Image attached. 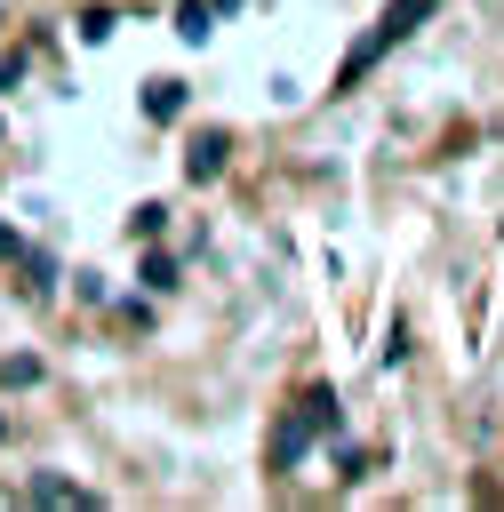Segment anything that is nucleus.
I'll return each mask as SVG.
<instances>
[{
  "label": "nucleus",
  "instance_id": "ddd939ff",
  "mask_svg": "<svg viewBox=\"0 0 504 512\" xmlns=\"http://www.w3.org/2000/svg\"><path fill=\"white\" fill-rule=\"evenodd\" d=\"M0 432H8V416H0Z\"/></svg>",
  "mask_w": 504,
  "mask_h": 512
},
{
  "label": "nucleus",
  "instance_id": "7ed1b4c3",
  "mask_svg": "<svg viewBox=\"0 0 504 512\" xmlns=\"http://www.w3.org/2000/svg\"><path fill=\"white\" fill-rule=\"evenodd\" d=\"M24 504H64V512H96V496H88V488H72V480H56V472H40V480L24 488Z\"/></svg>",
  "mask_w": 504,
  "mask_h": 512
},
{
  "label": "nucleus",
  "instance_id": "423d86ee",
  "mask_svg": "<svg viewBox=\"0 0 504 512\" xmlns=\"http://www.w3.org/2000/svg\"><path fill=\"white\" fill-rule=\"evenodd\" d=\"M176 32H184V40H208V32H216V0H184V8H176Z\"/></svg>",
  "mask_w": 504,
  "mask_h": 512
},
{
  "label": "nucleus",
  "instance_id": "9b49d317",
  "mask_svg": "<svg viewBox=\"0 0 504 512\" xmlns=\"http://www.w3.org/2000/svg\"><path fill=\"white\" fill-rule=\"evenodd\" d=\"M144 288L168 296V288H176V256H144Z\"/></svg>",
  "mask_w": 504,
  "mask_h": 512
},
{
  "label": "nucleus",
  "instance_id": "9d476101",
  "mask_svg": "<svg viewBox=\"0 0 504 512\" xmlns=\"http://www.w3.org/2000/svg\"><path fill=\"white\" fill-rule=\"evenodd\" d=\"M56 280H64V272H56V264H48V256H24V288H32V296H48V288H56Z\"/></svg>",
  "mask_w": 504,
  "mask_h": 512
},
{
  "label": "nucleus",
  "instance_id": "6e6552de",
  "mask_svg": "<svg viewBox=\"0 0 504 512\" xmlns=\"http://www.w3.org/2000/svg\"><path fill=\"white\" fill-rule=\"evenodd\" d=\"M0 384H8V392H16V384H40V360H32V352H8V360H0Z\"/></svg>",
  "mask_w": 504,
  "mask_h": 512
},
{
  "label": "nucleus",
  "instance_id": "1a4fd4ad",
  "mask_svg": "<svg viewBox=\"0 0 504 512\" xmlns=\"http://www.w3.org/2000/svg\"><path fill=\"white\" fill-rule=\"evenodd\" d=\"M112 32H120V16H112V8H88V16H80V40H88V48H96V40H112Z\"/></svg>",
  "mask_w": 504,
  "mask_h": 512
},
{
  "label": "nucleus",
  "instance_id": "0eeeda50",
  "mask_svg": "<svg viewBox=\"0 0 504 512\" xmlns=\"http://www.w3.org/2000/svg\"><path fill=\"white\" fill-rule=\"evenodd\" d=\"M304 448H312V432H304V424L288 416V424H280V440H272V464H296Z\"/></svg>",
  "mask_w": 504,
  "mask_h": 512
},
{
  "label": "nucleus",
  "instance_id": "20e7f679",
  "mask_svg": "<svg viewBox=\"0 0 504 512\" xmlns=\"http://www.w3.org/2000/svg\"><path fill=\"white\" fill-rule=\"evenodd\" d=\"M296 424H304L312 440H320V432H336V392H328V384H312V392L296 400Z\"/></svg>",
  "mask_w": 504,
  "mask_h": 512
},
{
  "label": "nucleus",
  "instance_id": "f8f14e48",
  "mask_svg": "<svg viewBox=\"0 0 504 512\" xmlns=\"http://www.w3.org/2000/svg\"><path fill=\"white\" fill-rule=\"evenodd\" d=\"M16 256H24V240H16V224L0 216V264H16Z\"/></svg>",
  "mask_w": 504,
  "mask_h": 512
},
{
  "label": "nucleus",
  "instance_id": "f03ea898",
  "mask_svg": "<svg viewBox=\"0 0 504 512\" xmlns=\"http://www.w3.org/2000/svg\"><path fill=\"white\" fill-rule=\"evenodd\" d=\"M224 152H232V144H224V128H200V136H192V152H184V176H192V184H216V176H224Z\"/></svg>",
  "mask_w": 504,
  "mask_h": 512
},
{
  "label": "nucleus",
  "instance_id": "f257e3e1",
  "mask_svg": "<svg viewBox=\"0 0 504 512\" xmlns=\"http://www.w3.org/2000/svg\"><path fill=\"white\" fill-rule=\"evenodd\" d=\"M432 8H440V0H392V8L376 16V32H368V40H360V48L344 56V88H360V72H368V64H376L384 48H400V40H408V32H416V24L432 16Z\"/></svg>",
  "mask_w": 504,
  "mask_h": 512
},
{
  "label": "nucleus",
  "instance_id": "39448f33",
  "mask_svg": "<svg viewBox=\"0 0 504 512\" xmlns=\"http://www.w3.org/2000/svg\"><path fill=\"white\" fill-rule=\"evenodd\" d=\"M144 112L152 120H176L184 112V80H144Z\"/></svg>",
  "mask_w": 504,
  "mask_h": 512
}]
</instances>
